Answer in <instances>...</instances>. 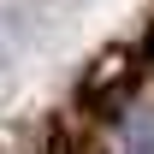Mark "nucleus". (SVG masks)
I'll return each mask as SVG.
<instances>
[{
    "label": "nucleus",
    "instance_id": "obj_1",
    "mask_svg": "<svg viewBox=\"0 0 154 154\" xmlns=\"http://www.w3.org/2000/svg\"><path fill=\"white\" fill-rule=\"evenodd\" d=\"M119 154H154V107H136L119 131Z\"/></svg>",
    "mask_w": 154,
    "mask_h": 154
}]
</instances>
